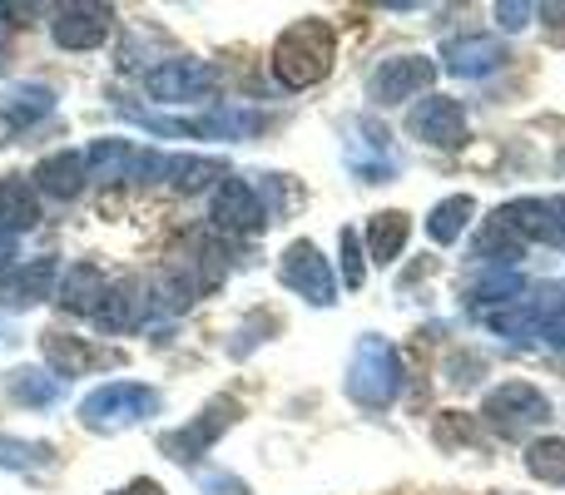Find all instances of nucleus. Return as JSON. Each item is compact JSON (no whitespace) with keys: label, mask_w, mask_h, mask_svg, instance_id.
Segmentation results:
<instances>
[{"label":"nucleus","mask_w":565,"mask_h":495,"mask_svg":"<svg viewBox=\"0 0 565 495\" xmlns=\"http://www.w3.org/2000/svg\"><path fill=\"white\" fill-rule=\"evenodd\" d=\"M561 174H565V154H561Z\"/></svg>","instance_id":"obj_36"},{"label":"nucleus","mask_w":565,"mask_h":495,"mask_svg":"<svg viewBox=\"0 0 565 495\" xmlns=\"http://www.w3.org/2000/svg\"><path fill=\"white\" fill-rule=\"evenodd\" d=\"M65 381L55 372H40V367H15L10 372V401L15 407H55Z\"/></svg>","instance_id":"obj_26"},{"label":"nucleus","mask_w":565,"mask_h":495,"mask_svg":"<svg viewBox=\"0 0 565 495\" xmlns=\"http://www.w3.org/2000/svg\"><path fill=\"white\" fill-rule=\"evenodd\" d=\"M35 224H40V194H35V184H30V179L6 174V179H0V228L20 238V234H30Z\"/></svg>","instance_id":"obj_20"},{"label":"nucleus","mask_w":565,"mask_h":495,"mask_svg":"<svg viewBox=\"0 0 565 495\" xmlns=\"http://www.w3.org/2000/svg\"><path fill=\"white\" fill-rule=\"evenodd\" d=\"M407 238H412V218L402 214V208L372 214V224H367V258L377 262V268H392V262L402 258V248H407Z\"/></svg>","instance_id":"obj_21"},{"label":"nucleus","mask_w":565,"mask_h":495,"mask_svg":"<svg viewBox=\"0 0 565 495\" xmlns=\"http://www.w3.org/2000/svg\"><path fill=\"white\" fill-rule=\"evenodd\" d=\"M332 60H338V35L322 15H302L274 40V79L282 89H312L332 75Z\"/></svg>","instance_id":"obj_1"},{"label":"nucleus","mask_w":565,"mask_h":495,"mask_svg":"<svg viewBox=\"0 0 565 495\" xmlns=\"http://www.w3.org/2000/svg\"><path fill=\"white\" fill-rule=\"evenodd\" d=\"M338 252H342V282H348V288H362L367 262H362V238L352 234V228H342L338 234Z\"/></svg>","instance_id":"obj_31"},{"label":"nucleus","mask_w":565,"mask_h":495,"mask_svg":"<svg viewBox=\"0 0 565 495\" xmlns=\"http://www.w3.org/2000/svg\"><path fill=\"white\" fill-rule=\"evenodd\" d=\"M109 495H164V486H159V481H149V476H135L129 486H119V491H109Z\"/></svg>","instance_id":"obj_34"},{"label":"nucleus","mask_w":565,"mask_h":495,"mask_svg":"<svg viewBox=\"0 0 565 495\" xmlns=\"http://www.w3.org/2000/svg\"><path fill=\"white\" fill-rule=\"evenodd\" d=\"M348 164H352V174L367 179V184H382L387 174H397L392 134L377 125V119H367V115L348 119Z\"/></svg>","instance_id":"obj_13"},{"label":"nucleus","mask_w":565,"mask_h":495,"mask_svg":"<svg viewBox=\"0 0 565 495\" xmlns=\"http://www.w3.org/2000/svg\"><path fill=\"white\" fill-rule=\"evenodd\" d=\"M209 218H214V228H224V234H264V228L274 224L264 194H258V184L234 179V174L214 189V208H209Z\"/></svg>","instance_id":"obj_10"},{"label":"nucleus","mask_w":565,"mask_h":495,"mask_svg":"<svg viewBox=\"0 0 565 495\" xmlns=\"http://www.w3.org/2000/svg\"><path fill=\"white\" fill-rule=\"evenodd\" d=\"M507 65V45L497 35H451L441 45V69L457 79H481Z\"/></svg>","instance_id":"obj_16"},{"label":"nucleus","mask_w":565,"mask_h":495,"mask_svg":"<svg viewBox=\"0 0 565 495\" xmlns=\"http://www.w3.org/2000/svg\"><path fill=\"white\" fill-rule=\"evenodd\" d=\"M481 417H487V427L497 431V437L521 441L551 421V397L541 387H531V381H501V387L487 391Z\"/></svg>","instance_id":"obj_4"},{"label":"nucleus","mask_w":565,"mask_h":495,"mask_svg":"<svg viewBox=\"0 0 565 495\" xmlns=\"http://www.w3.org/2000/svg\"><path fill=\"white\" fill-rule=\"evenodd\" d=\"M521 292H526V282H521L516 268H487L467 288V298L471 302H521Z\"/></svg>","instance_id":"obj_29"},{"label":"nucleus","mask_w":565,"mask_h":495,"mask_svg":"<svg viewBox=\"0 0 565 495\" xmlns=\"http://www.w3.org/2000/svg\"><path fill=\"white\" fill-rule=\"evenodd\" d=\"M149 318H154V292H149L145 278L115 282V288L105 292V302H99V312H95V322L105 332H135V327H145Z\"/></svg>","instance_id":"obj_15"},{"label":"nucleus","mask_w":565,"mask_h":495,"mask_svg":"<svg viewBox=\"0 0 565 495\" xmlns=\"http://www.w3.org/2000/svg\"><path fill=\"white\" fill-rule=\"evenodd\" d=\"M521 248H526V244H521V238L511 234V228L501 224V214H497V218H491V224L477 234V244H471V258H477L481 268H516V262H521Z\"/></svg>","instance_id":"obj_24"},{"label":"nucleus","mask_w":565,"mask_h":495,"mask_svg":"<svg viewBox=\"0 0 565 495\" xmlns=\"http://www.w3.org/2000/svg\"><path fill=\"white\" fill-rule=\"evenodd\" d=\"M402 357L397 347H392L387 337H377V332H367V337H358V347H352V362H348V397L358 401V407L367 411H387L392 401L402 397Z\"/></svg>","instance_id":"obj_2"},{"label":"nucleus","mask_w":565,"mask_h":495,"mask_svg":"<svg viewBox=\"0 0 565 495\" xmlns=\"http://www.w3.org/2000/svg\"><path fill=\"white\" fill-rule=\"evenodd\" d=\"M105 292H109L105 272H99L95 262H75V268L60 278V308L65 312H89V318H95L99 302H105Z\"/></svg>","instance_id":"obj_22"},{"label":"nucleus","mask_w":565,"mask_h":495,"mask_svg":"<svg viewBox=\"0 0 565 495\" xmlns=\"http://www.w3.org/2000/svg\"><path fill=\"white\" fill-rule=\"evenodd\" d=\"M135 125L154 129V134H179V139H254L264 129V115L254 109H218L204 119H154V115H135Z\"/></svg>","instance_id":"obj_11"},{"label":"nucleus","mask_w":565,"mask_h":495,"mask_svg":"<svg viewBox=\"0 0 565 495\" xmlns=\"http://www.w3.org/2000/svg\"><path fill=\"white\" fill-rule=\"evenodd\" d=\"M50 115H55V89L50 85L25 79V85H10L0 95V134H25Z\"/></svg>","instance_id":"obj_18"},{"label":"nucleus","mask_w":565,"mask_h":495,"mask_svg":"<svg viewBox=\"0 0 565 495\" xmlns=\"http://www.w3.org/2000/svg\"><path fill=\"white\" fill-rule=\"evenodd\" d=\"M407 134L431 149H461L467 144V109L451 95H427L422 105H412Z\"/></svg>","instance_id":"obj_12"},{"label":"nucleus","mask_w":565,"mask_h":495,"mask_svg":"<svg viewBox=\"0 0 565 495\" xmlns=\"http://www.w3.org/2000/svg\"><path fill=\"white\" fill-rule=\"evenodd\" d=\"M194 476H199V486H204L209 495H248V486H244V481H238V476H224V471H204V466H199L194 471Z\"/></svg>","instance_id":"obj_32"},{"label":"nucleus","mask_w":565,"mask_h":495,"mask_svg":"<svg viewBox=\"0 0 565 495\" xmlns=\"http://www.w3.org/2000/svg\"><path fill=\"white\" fill-rule=\"evenodd\" d=\"M164 397L145 381H109V387H95L85 401H79V427L99 431V437H115V431H129L139 421L159 417Z\"/></svg>","instance_id":"obj_3"},{"label":"nucleus","mask_w":565,"mask_h":495,"mask_svg":"<svg viewBox=\"0 0 565 495\" xmlns=\"http://www.w3.org/2000/svg\"><path fill=\"white\" fill-rule=\"evenodd\" d=\"M145 89L159 105H199V99H209L218 89V69L194 55H179V60L169 55L145 75Z\"/></svg>","instance_id":"obj_6"},{"label":"nucleus","mask_w":565,"mask_h":495,"mask_svg":"<svg viewBox=\"0 0 565 495\" xmlns=\"http://www.w3.org/2000/svg\"><path fill=\"white\" fill-rule=\"evenodd\" d=\"M278 278H282V288H292L302 302H312V308H332V302H338V278H332L328 258L318 252L312 238H298V244L282 248Z\"/></svg>","instance_id":"obj_7"},{"label":"nucleus","mask_w":565,"mask_h":495,"mask_svg":"<svg viewBox=\"0 0 565 495\" xmlns=\"http://www.w3.org/2000/svg\"><path fill=\"white\" fill-rule=\"evenodd\" d=\"M238 417H244L238 397H214L189 427L164 431V437H159V451H164L169 461H179V466H199V456H209V446H214Z\"/></svg>","instance_id":"obj_5"},{"label":"nucleus","mask_w":565,"mask_h":495,"mask_svg":"<svg viewBox=\"0 0 565 495\" xmlns=\"http://www.w3.org/2000/svg\"><path fill=\"white\" fill-rule=\"evenodd\" d=\"M526 471H531V481H546V486L565 491V437H536L531 441Z\"/></svg>","instance_id":"obj_28"},{"label":"nucleus","mask_w":565,"mask_h":495,"mask_svg":"<svg viewBox=\"0 0 565 495\" xmlns=\"http://www.w3.org/2000/svg\"><path fill=\"white\" fill-rule=\"evenodd\" d=\"M85 164H89V179H95V184H119V179H135L139 149L129 144V139H95Z\"/></svg>","instance_id":"obj_23"},{"label":"nucleus","mask_w":565,"mask_h":495,"mask_svg":"<svg viewBox=\"0 0 565 495\" xmlns=\"http://www.w3.org/2000/svg\"><path fill=\"white\" fill-rule=\"evenodd\" d=\"M55 461V446L45 441H10L0 437V471H40Z\"/></svg>","instance_id":"obj_30"},{"label":"nucleus","mask_w":565,"mask_h":495,"mask_svg":"<svg viewBox=\"0 0 565 495\" xmlns=\"http://www.w3.org/2000/svg\"><path fill=\"white\" fill-rule=\"evenodd\" d=\"M471 218H477V198H471V194H451V198H441V204L427 214V234H431V244H457V238L467 234Z\"/></svg>","instance_id":"obj_25"},{"label":"nucleus","mask_w":565,"mask_h":495,"mask_svg":"<svg viewBox=\"0 0 565 495\" xmlns=\"http://www.w3.org/2000/svg\"><path fill=\"white\" fill-rule=\"evenodd\" d=\"M431 79H437V65H431L427 55H392L367 75V99L372 105H387V109L407 105V99L427 95Z\"/></svg>","instance_id":"obj_8"},{"label":"nucleus","mask_w":565,"mask_h":495,"mask_svg":"<svg viewBox=\"0 0 565 495\" xmlns=\"http://www.w3.org/2000/svg\"><path fill=\"white\" fill-rule=\"evenodd\" d=\"M164 179H169V189H179V194H199V189H209L218 179L224 184L228 179V169L218 164V159H194V154H174L169 159V169H164Z\"/></svg>","instance_id":"obj_27"},{"label":"nucleus","mask_w":565,"mask_h":495,"mask_svg":"<svg viewBox=\"0 0 565 495\" xmlns=\"http://www.w3.org/2000/svg\"><path fill=\"white\" fill-rule=\"evenodd\" d=\"M115 30V10L109 6H95V0H70V6H55L50 10V35H55L60 50H99Z\"/></svg>","instance_id":"obj_9"},{"label":"nucleus","mask_w":565,"mask_h":495,"mask_svg":"<svg viewBox=\"0 0 565 495\" xmlns=\"http://www.w3.org/2000/svg\"><path fill=\"white\" fill-rule=\"evenodd\" d=\"M30 184H35V194L55 198V204H70V198L85 194L89 164H85V154H79V149H60V154L40 159L35 174H30Z\"/></svg>","instance_id":"obj_17"},{"label":"nucleus","mask_w":565,"mask_h":495,"mask_svg":"<svg viewBox=\"0 0 565 495\" xmlns=\"http://www.w3.org/2000/svg\"><path fill=\"white\" fill-rule=\"evenodd\" d=\"M531 15H536V6H521V0H511V6H507V0H501V6H497V20H501V30H521V25H526Z\"/></svg>","instance_id":"obj_33"},{"label":"nucleus","mask_w":565,"mask_h":495,"mask_svg":"<svg viewBox=\"0 0 565 495\" xmlns=\"http://www.w3.org/2000/svg\"><path fill=\"white\" fill-rule=\"evenodd\" d=\"M15 252H20V238L0 228V268H10V262H15Z\"/></svg>","instance_id":"obj_35"},{"label":"nucleus","mask_w":565,"mask_h":495,"mask_svg":"<svg viewBox=\"0 0 565 495\" xmlns=\"http://www.w3.org/2000/svg\"><path fill=\"white\" fill-rule=\"evenodd\" d=\"M55 278H60V262L55 258H30V262H15L0 282V302L6 308H35L55 292Z\"/></svg>","instance_id":"obj_19"},{"label":"nucleus","mask_w":565,"mask_h":495,"mask_svg":"<svg viewBox=\"0 0 565 495\" xmlns=\"http://www.w3.org/2000/svg\"><path fill=\"white\" fill-rule=\"evenodd\" d=\"M40 352H45L50 372H55L60 381L85 377V372H95V367H115V362H119V352H105V347H95V342L70 337V332H55V327H50L45 337H40Z\"/></svg>","instance_id":"obj_14"}]
</instances>
